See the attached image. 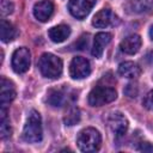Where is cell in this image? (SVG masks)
Masks as SVG:
<instances>
[{
  "mask_svg": "<svg viewBox=\"0 0 153 153\" xmlns=\"http://www.w3.org/2000/svg\"><path fill=\"white\" fill-rule=\"evenodd\" d=\"M38 68L43 76L55 79L62 73V61L54 54L44 53L38 60Z\"/></svg>",
  "mask_w": 153,
  "mask_h": 153,
  "instance_id": "1",
  "label": "cell"
},
{
  "mask_svg": "<svg viewBox=\"0 0 153 153\" xmlns=\"http://www.w3.org/2000/svg\"><path fill=\"white\" fill-rule=\"evenodd\" d=\"M76 143L80 151L82 152H96L99 149L102 143V136L98 130H96L92 127L82 129L76 137Z\"/></svg>",
  "mask_w": 153,
  "mask_h": 153,
  "instance_id": "2",
  "label": "cell"
},
{
  "mask_svg": "<svg viewBox=\"0 0 153 153\" xmlns=\"http://www.w3.org/2000/svg\"><path fill=\"white\" fill-rule=\"evenodd\" d=\"M42 121L37 111H30L23 129V137L27 142H39L42 140Z\"/></svg>",
  "mask_w": 153,
  "mask_h": 153,
  "instance_id": "3",
  "label": "cell"
},
{
  "mask_svg": "<svg viewBox=\"0 0 153 153\" xmlns=\"http://www.w3.org/2000/svg\"><path fill=\"white\" fill-rule=\"evenodd\" d=\"M117 92L114 87L108 85H98L92 88L88 94V103L92 106H102L104 104L111 103L116 99Z\"/></svg>",
  "mask_w": 153,
  "mask_h": 153,
  "instance_id": "4",
  "label": "cell"
},
{
  "mask_svg": "<svg viewBox=\"0 0 153 153\" xmlns=\"http://www.w3.org/2000/svg\"><path fill=\"white\" fill-rule=\"evenodd\" d=\"M31 63V55L27 48L22 47L14 50L12 55V68L16 73H25L30 68Z\"/></svg>",
  "mask_w": 153,
  "mask_h": 153,
  "instance_id": "5",
  "label": "cell"
},
{
  "mask_svg": "<svg viewBox=\"0 0 153 153\" xmlns=\"http://www.w3.org/2000/svg\"><path fill=\"white\" fill-rule=\"evenodd\" d=\"M91 73L90 61L85 57L76 56L72 60L69 65V74L73 79H84Z\"/></svg>",
  "mask_w": 153,
  "mask_h": 153,
  "instance_id": "6",
  "label": "cell"
},
{
  "mask_svg": "<svg viewBox=\"0 0 153 153\" xmlns=\"http://www.w3.org/2000/svg\"><path fill=\"white\" fill-rule=\"evenodd\" d=\"M94 4L96 0H69L68 10L76 19H84L90 13Z\"/></svg>",
  "mask_w": 153,
  "mask_h": 153,
  "instance_id": "7",
  "label": "cell"
},
{
  "mask_svg": "<svg viewBox=\"0 0 153 153\" xmlns=\"http://www.w3.org/2000/svg\"><path fill=\"white\" fill-rule=\"evenodd\" d=\"M108 126L116 136H123L128 129V121L121 112H112L108 117Z\"/></svg>",
  "mask_w": 153,
  "mask_h": 153,
  "instance_id": "8",
  "label": "cell"
},
{
  "mask_svg": "<svg viewBox=\"0 0 153 153\" xmlns=\"http://www.w3.org/2000/svg\"><path fill=\"white\" fill-rule=\"evenodd\" d=\"M54 12V4L50 0H42L35 4L33 16L39 22H48Z\"/></svg>",
  "mask_w": 153,
  "mask_h": 153,
  "instance_id": "9",
  "label": "cell"
},
{
  "mask_svg": "<svg viewBox=\"0 0 153 153\" xmlns=\"http://www.w3.org/2000/svg\"><path fill=\"white\" fill-rule=\"evenodd\" d=\"M117 22V16L110 8H103L96 13L92 20V25L96 27H106L114 25Z\"/></svg>",
  "mask_w": 153,
  "mask_h": 153,
  "instance_id": "10",
  "label": "cell"
},
{
  "mask_svg": "<svg viewBox=\"0 0 153 153\" xmlns=\"http://www.w3.org/2000/svg\"><path fill=\"white\" fill-rule=\"evenodd\" d=\"M141 37L139 35H129L121 42L120 48L124 54L133 55L139 51V49L141 48Z\"/></svg>",
  "mask_w": 153,
  "mask_h": 153,
  "instance_id": "11",
  "label": "cell"
},
{
  "mask_svg": "<svg viewBox=\"0 0 153 153\" xmlns=\"http://www.w3.org/2000/svg\"><path fill=\"white\" fill-rule=\"evenodd\" d=\"M111 33L109 32H99L94 36L93 47H92V55L96 57H102L105 45H108L111 41Z\"/></svg>",
  "mask_w": 153,
  "mask_h": 153,
  "instance_id": "12",
  "label": "cell"
},
{
  "mask_svg": "<svg viewBox=\"0 0 153 153\" xmlns=\"http://www.w3.org/2000/svg\"><path fill=\"white\" fill-rule=\"evenodd\" d=\"M16 97V90L14 85L7 80L6 78H1V85H0V99H1V105H6L10 102H12Z\"/></svg>",
  "mask_w": 153,
  "mask_h": 153,
  "instance_id": "13",
  "label": "cell"
},
{
  "mask_svg": "<svg viewBox=\"0 0 153 153\" xmlns=\"http://www.w3.org/2000/svg\"><path fill=\"white\" fill-rule=\"evenodd\" d=\"M118 74L123 78L135 79L141 74V68L135 62L126 61V62H122L118 66Z\"/></svg>",
  "mask_w": 153,
  "mask_h": 153,
  "instance_id": "14",
  "label": "cell"
},
{
  "mask_svg": "<svg viewBox=\"0 0 153 153\" xmlns=\"http://www.w3.org/2000/svg\"><path fill=\"white\" fill-rule=\"evenodd\" d=\"M48 35H49V38L53 42L61 43L66 38H68V36L71 35V29L67 25H57V26H54V27L49 29Z\"/></svg>",
  "mask_w": 153,
  "mask_h": 153,
  "instance_id": "15",
  "label": "cell"
},
{
  "mask_svg": "<svg viewBox=\"0 0 153 153\" xmlns=\"http://www.w3.org/2000/svg\"><path fill=\"white\" fill-rule=\"evenodd\" d=\"M66 92L61 88H53L49 90L47 93V102L51 106H62L66 102Z\"/></svg>",
  "mask_w": 153,
  "mask_h": 153,
  "instance_id": "16",
  "label": "cell"
},
{
  "mask_svg": "<svg viewBox=\"0 0 153 153\" xmlns=\"http://www.w3.org/2000/svg\"><path fill=\"white\" fill-rule=\"evenodd\" d=\"M128 5L134 13H146L153 10V0H129Z\"/></svg>",
  "mask_w": 153,
  "mask_h": 153,
  "instance_id": "17",
  "label": "cell"
},
{
  "mask_svg": "<svg viewBox=\"0 0 153 153\" xmlns=\"http://www.w3.org/2000/svg\"><path fill=\"white\" fill-rule=\"evenodd\" d=\"M17 35V31L14 29V26L8 23L7 20L2 19L1 20V25H0V37H1V41L7 43V42H11Z\"/></svg>",
  "mask_w": 153,
  "mask_h": 153,
  "instance_id": "18",
  "label": "cell"
},
{
  "mask_svg": "<svg viewBox=\"0 0 153 153\" xmlns=\"http://www.w3.org/2000/svg\"><path fill=\"white\" fill-rule=\"evenodd\" d=\"M0 133H1V137L2 139H7L11 136L12 129L10 127V121L7 118V112L5 106H1V120H0Z\"/></svg>",
  "mask_w": 153,
  "mask_h": 153,
  "instance_id": "19",
  "label": "cell"
},
{
  "mask_svg": "<svg viewBox=\"0 0 153 153\" xmlns=\"http://www.w3.org/2000/svg\"><path fill=\"white\" fill-rule=\"evenodd\" d=\"M67 126H74L80 121V111L78 108H71L63 118Z\"/></svg>",
  "mask_w": 153,
  "mask_h": 153,
  "instance_id": "20",
  "label": "cell"
},
{
  "mask_svg": "<svg viewBox=\"0 0 153 153\" xmlns=\"http://www.w3.org/2000/svg\"><path fill=\"white\" fill-rule=\"evenodd\" d=\"M13 11V4L10 0H1V13L2 16L10 14Z\"/></svg>",
  "mask_w": 153,
  "mask_h": 153,
  "instance_id": "21",
  "label": "cell"
},
{
  "mask_svg": "<svg viewBox=\"0 0 153 153\" xmlns=\"http://www.w3.org/2000/svg\"><path fill=\"white\" fill-rule=\"evenodd\" d=\"M126 94L130 98H134L137 96V92H139V88H137V85L136 84H128L126 90H124Z\"/></svg>",
  "mask_w": 153,
  "mask_h": 153,
  "instance_id": "22",
  "label": "cell"
},
{
  "mask_svg": "<svg viewBox=\"0 0 153 153\" xmlns=\"http://www.w3.org/2000/svg\"><path fill=\"white\" fill-rule=\"evenodd\" d=\"M143 106L147 109V110H151L153 111V90L149 91L146 97L143 98Z\"/></svg>",
  "mask_w": 153,
  "mask_h": 153,
  "instance_id": "23",
  "label": "cell"
},
{
  "mask_svg": "<svg viewBox=\"0 0 153 153\" xmlns=\"http://www.w3.org/2000/svg\"><path fill=\"white\" fill-rule=\"evenodd\" d=\"M139 149L142 152H153V146L149 142H141Z\"/></svg>",
  "mask_w": 153,
  "mask_h": 153,
  "instance_id": "24",
  "label": "cell"
},
{
  "mask_svg": "<svg viewBox=\"0 0 153 153\" xmlns=\"http://www.w3.org/2000/svg\"><path fill=\"white\" fill-rule=\"evenodd\" d=\"M149 36H151V38L153 39V25L151 26V30H149Z\"/></svg>",
  "mask_w": 153,
  "mask_h": 153,
  "instance_id": "25",
  "label": "cell"
}]
</instances>
